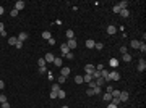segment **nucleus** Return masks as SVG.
<instances>
[{
	"label": "nucleus",
	"mask_w": 146,
	"mask_h": 108,
	"mask_svg": "<svg viewBox=\"0 0 146 108\" xmlns=\"http://www.w3.org/2000/svg\"><path fill=\"white\" fill-rule=\"evenodd\" d=\"M138 48H140V50H141V52L145 53V52H146V44H145V42H141V44H140V47H138Z\"/></svg>",
	"instance_id": "2f4dec72"
},
{
	"label": "nucleus",
	"mask_w": 146,
	"mask_h": 108,
	"mask_svg": "<svg viewBox=\"0 0 146 108\" xmlns=\"http://www.w3.org/2000/svg\"><path fill=\"white\" fill-rule=\"evenodd\" d=\"M37 65H39V68H46V60H44V58H39V60H37Z\"/></svg>",
	"instance_id": "aec40b11"
},
{
	"label": "nucleus",
	"mask_w": 146,
	"mask_h": 108,
	"mask_svg": "<svg viewBox=\"0 0 146 108\" xmlns=\"http://www.w3.org/2000/svg\"><path fill=\"white\" fill-rule=\"evenodd\" d=\"M136 69H138V71H141V73H143V71L146 69V61L143 60V58H141V60L138 61V68H136Z\"/></svg>",
	"instance_id": "20e7f679"
},
{
	"label": "nucleus",
	"mask_w": 146,
	"mask_h": 108,
	"mask_svg": "<svg viewBox=\"0 0 146 108\" xmlns=\"http://www.w3.org/2000/svg\"><path fill=\"white\" fill-rule=\"evenodd\" d=\"M26 39H28V32H19L18 34V40L19 42H24Z\"/></svg>",
	"instance_id": "9b49d317"
},
{
	"label": "nucleus",
	"mask_w": 146,
	"mask_h": 108,
	"mask_svg": "<svg viewBox=\"0 0 146 108\" xmlns=\"http://www.w3.org/2000/svg\"><path fill=\"white\" fill-rule=\"evenodd\" d=\"M91 81H92L91 74H84V76H83V82H91Z\"/></svg>",
	"instance_id": "5701e85b"
},
{
	"label": "nucleus",
	"mask_w": 146,
	"mask_h": 108,
	"mask_svg": "<svg viewBox=\"0 0 146 108\" xmlns=\"http://www.w3.org/2000/svg\"><path fill=\"white\" fill-rule=\"evenodd\" d=\"M47 44H49V45H54V44H55L54 37H50V39H49V40H47Z\"/></svg>",
	"instance_id": "ea45409f"
},
{
	"label": "nucleus",
	"mask_w": 146,
	"mask_h": 108,
	"mask_svg": "<svg viewBox=\"0 0 146 108\" xmlns=\"http://www.w3.org/2000/svg\"><path fill=\"white\" fill-rule=\"evenodd\" d=\"M3 13H5V8H3V7H0V16H2Z\"/></svg>",
	"instance_id": "09e8293b"
},
{
	"label": "nucleus",
	"mask_w": 146,
	"mask_h": 108,
	"mask_svg": "<svg viewBox=\"0 0 146 108\" xmlns=\"http://www.w3.org/2000/svg\"><path fill=\"white\" fill-rule=\"evenodd\" d=\"M128 97H130V94H128L127 90H120V95H119L120 102H127V100H128Z\"/></svg>",
	"instance_id": "f257e3e1"
},
{
	"label": "nucleus",
	"mask_w": 146,
	"mask_h": 108,
	"mask_svg": "<svg viewBox=\"0 0 146 108\" xmlns=\"http://www.w3.org/2000/svg\"><path fill=\"white\" fill-rule=\"evenodd\" d=\"M65 81H67V78H63V76H58V84H63Z\"/></svg>",
	"instance_id": "e433bc0d"
},
{
	"label": "nucleus",
	"mask_w": 146,
	"mask_h": 108,
	"mask_svg": "<svg viewBox=\"0 0 146 108\" xmlns=\"http://www.w3.org/2000/svg\"><path fill=\"white\" fill-rule=\"evenodd\" d=\"M50 99H57V92H54V90L50 92Z\"/></svg>",
	"instance_id": "79ce46f5"
},
{
	"label": "nucleus",
	"mask_w": 146,
	"mask_h": 108,
	"mask_svg": "<svg viewBox=\"0 0 146 108\" xmlns=\"http://www.w3.org/2000/svg\"><path fill=\"white\" fill-rule=\"evenodd\" d=\"M3 27H5V24H3V23H0V32H3Z\"/></svg>",
	"instance_id": "8fccbe9b"
},
{
	"label": "nucleus",
	"mask_w": 146,
	"mask_h": 108,
	"mask_svg": "<svg viewBox=\"0 0 146 108\" xmlns=\"http://www.w3.org/2000/svg\"><path fill=\"white\" fill-rule=\"evenodd\" d=\"M70 71H72V69H70L68 66H65V68H62V69H60V76L67 78V76H70Z\"/></svg>",
	"instance_id": "423d86ee"
},
{
	"label": "nucleus",
	"mask_w": 146,
	"mask_h": 108,
	"mask_svg": "<svg viewBox=\"0 0 146 108\" xmlns=\"http://www.w3.org/2000/svg\"><path fill=\"white\" fill-rule=\"evenodd\" d=\"M60 52H62V53H63V56H65L67 53H70L72 50L68 48V45H67V44H62V45H60Z\"/></svg>",
	"instance_id": "0eeeda50"
},
{
	"label": "nucleus",
	"mask_w": 146,
	"mask_h": 108,
	"mask_svg": "<svg viewBox=\"0 0 146 108\" xmlns=\"http://www.w3.org/2000/svg\"><path fill=\"white\" fill-rule=\"evenodd\" d=\"M2 108H10V103H8V102H5V103H2Z\"/></svg>",
	"instance_id": "c03bdc74"
},
{
	"label": "nucleus",
	"mask_w": 146,
	"mask_h": 108,
	"mask_svg": "<svg viewBox=\"0 0 146 108\" xmlns=\"http://www.w3.org/2000/svg\"><path fill=\"white\" fill-rule=\"evenodd\" d=\"M94 44H96V42H94V40H92V39H88V40H86V42H84V45H86V47H88V48H94Z\"/></svg>",
	"instance_id": "ddd939ff"
},
{
	"label": "nucleus",
	"mask_w": 146,
	"mask_h": 108,
	"mask_svg": "<svg viewBox=\"0 0 146 108\" xmlns=\"http://www.w3.org/2000/svg\"><path fill=\"white\" fill-rule=\"evenodd\" d=\"M13 8L18 10V11H19V10H23V8H24V2H23V0H18V2L15 3V7H13Z\"/></svg>",
	"instance_id": "1a4fd4ad"
},
{
	"label": "nucleus",
	"mask_w": 146,
	"mask_h": 108,
	"mask_svg": "<svg viewBox=\"0 0 146 108\" xmlns=\"http://www.w3.org/2000/svg\"><path fill=\"white\" fill-rule=\"evenodd\" d=\"M3 87H5V82H3V81H0V90L3 89Z\"/></svg>",
	"instance_id": "3c124183"
},
{
	"label": "nucleus",
	"mask_w": 146,
	"mask_h": 108,
	"mask_svg": "<svg viewBox=\"0 0 146 108\" xmlns=\"http://www.w3.org/2000/svg\"><path fill=\"white\" fill-rule=\"evenodd\" d=\"M106 31H107V34H110V36H114V34L117 32V27L114 26V24H110V26H107V29H106Z\"/></svg>",
	"instance_id": "6e6552de"
},
{
	"label": "nucleus",
	"mask_w": 146,
	"mask_h": 108,
	"mask_svg": "<svg viewBox=\"0 0 146 108\" xmlns=\"http://www.w3.org/2000/svg\"><path fill=\"white\" fill-rule=\"evenodd\" d=\"M65 58H68V60H73V58H75V55H73V52H70V53H67V55H65Z\"/></svg>",
	"instance_id": "f704fd0d"
},
{
	"label": "nucleus",
	"mask_w": 146,
	"mask_h": 108,
	"mask_svg": "<svg viewBox=\"0 0 146 108\" xmlns=\"http://www.w3.org/2000/svg\"><path fill=\"white\" fill-rule=\"evenodd\" d=\"M39 73H41V74H44V73H47V68H39Z\"/></svg>",
	"instance_id": "37998d69"
},
{
	"label": "nucleus",
	"mask_w": 146,
	"mask_h": 108,
	"mask_svg": "<svg viewBox=\"0 0 146 108\" xmlns=\"http://www.w3.org/2000/svg\"><path fill=\"white\" fill-rule=\"evenodd\" d=\"M44 60H46V63H54L55 56L52 53H46V56H44Z\"/></svg>",
	"instance_id": "9d476101"
},
{
	"label": "nucleus",
	"mask_w": 146,
	"mask_h": 108,
	"mask_svg": "<svg viewBox=\"0 0 146 108\" xmlns=\"http://www.w3.org/2000/svg\"><path fill=\"white\" fill-rule=\"evenodd\" d=\"M117 5L120 7V10H127V7H128V2H127V0H122V2H119Z\"/></svg>",
	"instance_id": "f8f14e48"
},
{
	"label": "nucleus",
	"mask_w": 146,
	"mask_h": 108,
	"mask_svg": "<svg viewBox=\"0 0 146 108\" xmlns=\"http://www.w3.org/2000/svg\"><path fill=\"white\" fill-rule=\"evenodd\" d=\"M109 65H110V66H112V68H115V66H117V65H119V61H117V60H115V58H110V61H109Z\"/></svg>",
	"instance_id": "393cba45"
},
{
	"label": "nucleus",
	"mask_w": 146,
	"mask_h": 108,
	"mask_svg": "<svg viewBox=\"0 0 146 108\" xmlns=\"http://www.w3.org/2000/svg\"><path fill=\"white\" fill-rule=\"evenodd\" d=\"M88 84H89V89H94V87H96V82H94V81L88 82Z\"/></svg>",
	"instance_id": "a19ab883"
},
{
	"label": "nucleus",
	"mask_w": 146,
	"mask_h": 108,
	"mask_svg": "<svg viewBox=\"0 0 146 108\" xmlns=\"http://www.w3.org/2000/svg\"><path fill=\"white\" fill-rule=\"evenodd\" d=\"M0 37H2V34H0Z\"/></svg>",
	"instance_id": "864d4df0"
},
{
	"label": "nucleus",
	"mask_w": 146,
	"mask_h": 108,
	"mask_svg": "<svg viewBox=\"0 0 146 108\" xmlns=\"http://www.w3.org/2000/svg\"><path fill=\"white\" fill-rule=\"evenodd\" d=\"M140 44H141L140 40H130V47H131V48H138Z\"/></svg>",
	"instance_id": "dca6fc26"
},
{
	"label": "nucleus",
	"mask_w": 146,
	"mask_h": 108,
	"mask_svg": "<svg viewBox=\"0 0 146 108\" xmlns=\"http://www.w3.org/2000/svg\"><path fill=\"white\" fill-rule=\"evenodd\" d=\"M110 100H112V95L106 92V94H104V102H110Z\"/></svg>",
	"instance_id": "c756f323"
},
{
	"label": "nucleus",
	"mask_w": 146,
	"mask_h": 108,
	"mask_svg": "<svg viewBox=\"0 0 146 108\" xmlns=\"http://www.w3.org/2000/svg\"><path fill=\"white\" fill-rule=\"evenodd\" d=\"M8 44L10 45H16V44H18V37H15V36L8 37Z\"/></svg>",
	"instance_id": "2eb2a0df"
},
{
	"label": "nucleus",
	"mask_w": 146,
	"mask_h": 108,
	"mask_svg": "<svg viewBox=\"0 0 146 108\" xmlns=\"http://www.w3.org/2000/svg\"><path fill=\"white\" fill-rule=\"evenodd\" d=\"M7 102V97L5 95H0V103H5Z\"/></svg>",
	"instance_id": "58836bf2"
},
{
	"label": "nucleus",
	"mask_w": 146,
	"mask_h": 108,
	"mask_svg": "<svg viewBox=\"0 0 146 108\" xmlns=\"http://www.w3.org/2000/svg\"><path fill=\"white\" fill-rule=\"evenodd\" d=\"M62 63H63V60H62V58H55V60H54V65H55V66H58V68L62 66Z\"/></svg>",
	"instance_id": "b1692460"
},
{
	"label": "nucleus",
	"mask_w": 146,
	"mask_h": 108,
	"mask_svg": "<svg viewBox=\"0 0 146 108\" xmlns=\"http://www.w3.org/2000/svg\"><path fill=\"white\" fill-rule=\"evenodd\" d=\"M96 69H97V71H102V69H104V66H102V65H97V66H96Z\"/></svg>",
	"instance_id": "49530a36"
},
{
	"label": "nucleus",
	"mask_w": 146,
	"mask_h": 108,
	"mask_svg": "<svg viewBox=\"0 0 146 108\" xmlns=\"http://www.w3.org/2000/svg\"><path fill=\"white\" fill-rule=\"evenodd\" d=\"M50 37H52V34H50L49 31H44V32H42V39H46V40H49Z\"/></svg>",
	"instance_id": "6ab92c4d"
},
{
	"label": "nucleus",
	"mask_w": 146,
	"mask_h": 108,
	"mask_svg": "<svg viewBox=\"0 0 146 108\" xmlns=\"http://www.w3.org/2000/svg\"><path fill=\"white\" fill-rule=\"evenodd\" d=\"M107 108H117V105H114L112 102H109V105H107Z\"/></svg>",
	"instance_id": "a18cd8bd"
},
{
	"label": "nucleus",
	"mask_w": 146,
	"mask_h": 108,
	"mask_svg": "<svg viewBox=\"0 0 146 108\" xmlns=\"http://www.w3.org/2000/svg\"><path fill=\"white\" fill-rule=\"evenodd\" d=\"M120 53H122V55L128 53V52H127V47H125V45H123V47H120Z\"/></svg>",
	"instance_id": "c9c22d12"
},
{
	"label": "nucleus",
	"mask_w": 146,
	"mask_h": 108,
	"mask_svg": "<svg viewBox=\"0 0 146 108\" xmlns=\"http://www.w3.org/2000/svg\"><path fill=\"white\" fill-rule=\"evenodd\" d=\"M57 97H58V99H65V97H67V94H65V90H58V92H57Z\"/></svg>",
	"instance_id": "4be33fe9"
},
{
	"label": "nucleus",
	"mask_w": 146,
	"mask_h": 108,
	"mask_svg": "<svg viewBox=\"0 0 146 108\" xmlns=\"http://www.w3.org/2000/svg\"><path fill=\"white\" fill-rule=\"evenodd\" d=\"M112 11L119 15V13H120V7H119V5H114V7H112Z\"/></svg>",
	"instance_id": "7c9ffc66"
},
{
	"label": "nucleus",
	"mask_w": 146,
	"mask_h": 108,
	"mask_svg": "<svg viewBox=\"0 0 146 108\" xmlns=\"http://www.w3.org/2000/svg\"><path fill=\"white\" fill-rule=\"evenodd\" d=\"M109 78H110V81H119L120 74L117 71H109Z\"/></svg>",
	"instance_id": "7ed1b4c3"
},
{
	"label": "nucleus",
	"mask_w": 146,
	"mask_h": 108,
	"mask_svg": "<svg viewBox=\"0 0 146 108\" xmlns=\"http://www.w3.org/2000/svg\"><path fill=\"white\" fill-rule=\"evenodd\" d=\"M86 95H89V97H91V95H94V90H92V89H88V90H86Z\"/></svg>",
	"instance_id": "4c0bfd02"
},
{
	"label": "nucleus",
	"mask_w": 146,
	"mask_h": 108,
	"mask_svg": "<svg viewBox=\"0 0 146 108\" xmlns=\"http://www.w3.org/2000/svg\"><path fill=\"white\" fill-rule=\"evenodd\" d=\"M92 90H94V95H99V94H102V87H97V86H96Z\"/></svg>",
	"instance_id": "cd10ccee"
},
{
	"label": "nucleus",
	"mask_w": 146,
	"mask_h": 108,
	"mask_svg": "<svg viewBox=\"0 0 146 108\" xmlns=\"http://www.w3.org/2000/svg\"><path fill=\"white\" fill-rule=\"evenodd\" d=\"M62 108H68V107H67V105H65V107H62Z\"/></svg>",
	"instance_id": "603ef678"
},
{
	"label": "nucleus",
	"mask_w": 146,
	"mask_h": 108,
	"mask_svg": "<svg viewBox=\"0 0 146 108\" xmlns=\"http://www.w3.org/2000/svg\"><path fill=\"white\" fill-rule=\"evenodd\" d=\"M94 82H96V86H97V87H102V84H104L106 81H104V78L101 76V78H97V79H96Z\"/></svg>",
	"instance_id": "f3484780"
},
{
	"label": "nucleus",
	"mask_w": 146,
	"mask_h": 108,
	"mask_svg": "<svg viewBox=\"0 0 146 108\" xmlns=\"http://www.w3.org/2000/svg\"><path fill=\"white\" fill-rule=\"evenodd\" d=\"M15 47H16V48H21V47H23V42H19V40H18V44L15 45Z\"/></svg>",
	"instance_id": "de8ad7c7"
},
{
	"label": "nucleus",
	"mask_w": 146,
	"mask_h": 108,
	"mask_svg": "<svg viewBox=\"0 0 146 108\" xmlns=\"http://www.w3.org/2000/svg\"><path fill=\"white\" fill-rule=\"evenodd\" d=\"M52 90H54V92H58V90H60V84H58V82L52 84Z\"/></svg>",
	"instance_id": "bb28decb"
},
{
	"label": "nucleus",
	"mask_w": 146,
	"mask_h": 108,
	"mask_svg": "<svg viewBox=\"0 0 146 108\" xmlns=\"http://www.w3.org/2000/svg\"><path fill=\"white\" fill-rule=\"evenodd\" d=\"M94 48H97V50H102V48H104V45L101 44V42H96V44H94Z\"/></svg>",
	"instance_id": "72a5a7b5"
},
{
	"label": "nucleus",
	"mask_w": 146,
	"mask_h": 108,
	"mask_svg": "<svg viewBox=\"0 0 146 108\" xmlns=\"http://www.w3.org/2000/svg\"><path fill=\"white\" fill-rule=\"evenodd\" d=\"M65 44L68 45V48H70V50H73V48H76V39H68V40H67V42H65Z\"/></svg>",
	"instance_id": "f03ea898"
},
{
	"label": "nucleus",
	"mask_w": 146,
	"mask_h": 108,
	"mask_svg": "<svg viewBox=\"0 0 146 108\" xmlns=\"http://www.w3.org/2000/svg\"><path fill=\"white\" fill-rule=\"evenodd\" d=\"M10 15H11V18H15V16H18V10L11 8V11H10Z\"/></svg>",
	"instance_id": "473e14b6"
},
{
	"label": "nucleus",
	"mask_w": 146,
	"mask_h": 108,
	"mask_svg": "<svg viewBox=\"0 0 146 108\" xmlns=\"http://www.w3.org/2000/svg\"><path fill=\"white\" fill-rule=\"evenodd\" d=\"M75 82H76V84H83V76H80V74H78V76L75 78Z\"/></svg>",
	"instance_id": "c85d7f7f"
},
{
	"label": "nucleus",
	"mask_w": 146,
	"mask_h": 108,
	"mask_svg": "<svg viewBox=\"0 0 146 108\" xmlns=\"http://www.w3.org/2000/svg\"><path fill=\"white\" fill-rule=\"evenodd\" d=\"M67 37H68V39H75V32H73L72 29H68V31H67Z\"/></svg>",
	"instance_id": "a878e982"
},
{
	"label": "nucleus",
	"mask_w": 146,
	"mask_h": 108,
	"mask_svg": "<svg viewBox=\"0 0 146 108\" xmlns=\"http://www.w3.org/2000/svg\"><path fill=\"white\" fill-rule=\"evenodd\" d=\"M91 78H92V81H96L97 78H101V71H97V69H94V73L91 74Z\"/></svg>",
	"instance_id": "a211bd4d"
},
{
	"label": "nucleus",
	"mask_w": 146,
	"mask_h": 108,
	"mask_svg": "<svg viewBox=\"0 0 146 108\" xmlns=\"http://www.w3.org/2000/svg\"><path fill=\"white\" fill-rule=\"evenodd\" d=\"M94 69H96V68H94L92 65H86V66H84V74H92Z\"/></svg>",
	"instance_id": "39448f33"
},
{
	"label": "nucleus",
	"mask_w": 146,
	"mask_h": 108,
	"mask_svg": "<svg viewBox=\"0 0 146 108\" xmlns=\"http://www.w3.org/2000/svg\"><path fill=\"white\" fill-rule=\"evenodd\" d=\"M122 60H123L125 63H130V61H131V55H130V53H125V55H122Z\"/></svg>",
	"instance_id": "4468645a"
},
{
	"label": "nucleus",
	"mask_w": 146,
	"mask_h": 108,
	"mask_svg": "<svg viewBox=\"0 0 146 108\" xmlns=\"http://www.w3.org/2000/svg\"><path fill=\"white\" fill-rule=\"evenodd\" d=\"M119 15L122 16V18H128V15H130V13H128V10H120Z\"/></svg>",
	"instance_id": "412c9836"
}]
</instances>
